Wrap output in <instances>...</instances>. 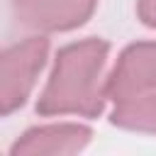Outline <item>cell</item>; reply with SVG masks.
<instances>
[{"label": "cell", "instance_id": "cell-1", "mask_svg": "<svg viewBox=\"0 0 156 156\" xmlns=\"http://www.w3.org/2000/svg\"><path fill=\"white\" fill-rule=\"evenodd\" d=\"M105 61L107 44L102 39H85L61 49L37 100V112L98 117L107 98V78H102Z\"/></svg>", "mask_w": 156, "mask_h": 156}, {"label": "cell", "instance_id": "cell-2", "mask_svg": "<svg viewBox=\"0 0 156 156\" xmlns=\"http://www.w3.org/2000/svg\"><path fill=\"white\" fill-rule=\"evenodd\" d=\"M49 44L32 37L22 44L0 51V115L17 110L32 93L39 71L44 68Z\"/></svg>", "mask_w": 156, "mask_h": 156}, {"label": "cell", "instance_id": "cell-3", "mask_svg": "<svg viewBox=\"0 0 156 156\" xmlns=\"http://www.w3.org/2000/svg\"><path fill=\"white\" fill-rule=\"evenodd\" d=\"M107 98L115 102L139 98L156 90V41L132 44L117 58L107 78Z\"/></svg>", "mask_w": 156, "mask_h": 156}, {"label": "cell", "instance_id": "cell-4", "mask_svg": "<svg viewBox=\"0 0 156 156\" xmlns=\"http://www.w3.org/2000/svg\"><path fill=\"white\" fill-rule=\"evenodd\" d=\"M98 0H15V17L34 32H66L80 27Z\"/></svg>", "mask_w": 156, "mask_h": 156}, {"label": "cell", "instance_id": "cell-5", "mask_svg": "<svg viewBox=\"0 0 156 156\" xmlns=\"http://www.w3.org/2000/svg\"><path fill=\"white\" fill-rule=\"evenodd\" d=\"M93 132L76 122H58L27 129L12 146V154H78L88 146Z\"/></svg>", "mask_w": 156, "mask_h": 156}, {"label": "cell", "instance_id": "cell-6", "mask_svg": "<svg viewBox=\"0 0 156 156\" xmlns=\"http://www.w3.org/2000/svg\"><path fill=\"white\" fill-rule=\"evenodd\" d=\"M112 122L122 129L156 134V93H146L117 102L112 112Z\"/></svg>", "mask_w": 156, "mask_h": 156}, {"label": "cell", "instance_id": "cell-7", "mask_svg": "<svg viewBox=\"0 0 156 156\" xmlns=\"http://www.w3.org/2000/svg\"><path fill=\"white\" fill-rule=\"evenodd\" d=\"M136 12H139V20L144 24L156 27V0H139Z\"/></svg>", "mask_w": 156, "mask_h": 156}]
</instances>
